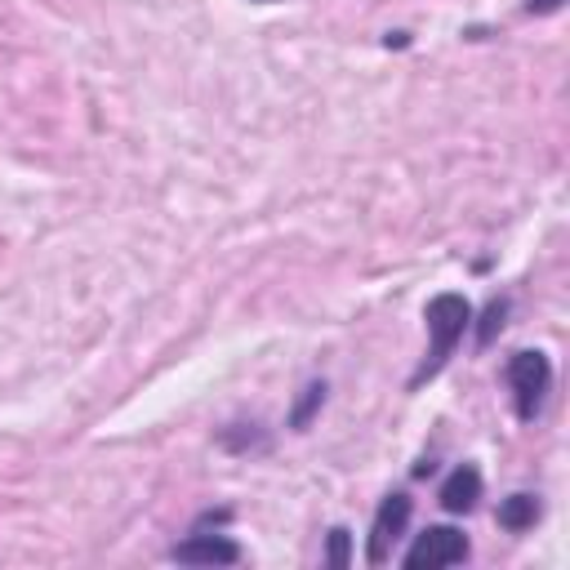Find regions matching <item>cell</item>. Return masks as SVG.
<instances>
[{"label": "cell", "instance_id": "1", "mask_svg": "<svg viewBox=\"0 0 570 570\" xmlns=\"http://www.w3.org/2000/svg\"><path fill=\"white\" fill-rule=\"evenodd\" d=\"M472 303L463 298V294H454V289H441V294H432L428 298V307H423V321H428V352H423V361L414 365V374H410V392H419L428 379H436L441 370H445V361L454 356V347L463 343V334L472 330Z\"/></svg>", "mask_w": 570, "mask_h": 570}, {"label": "cell", "instance_id": "2", "mask_svg": "<svg viewBox=\"0 0 570 570\" xmlns=\"http://www.w3.org/2000/svg\"><path fill=\"white\" fill-rule=\"evenodd\" d=\"M503 379H508V392H512V410L521 423H534L548 392H552V361L539 352V347H521L508 356L503 365Z\"/></svg>", "mask_w": 570, "mask_h": 570}, {"label": "cell", "instance_id": "3", "mask_svg": "<svg viewBox=\"0 0 570 570\" xmlns=\"http://www.w3.org/2000/svg\"><path fill=\"white\" fill-rule=\"evenodd\" d=\"M468 557H472V543H468L463 530H454V525H428V530L414 534V543L405 548L401 566L405 570H436V566H459Z\"/></svg>", "mask_w": 570, "mask_h": 570}, {"label": "cell", "instance_id": "4", "mask_svg": "<svg viewBox=\"0 0 570 570\" xmlns=\"http://www.w3.org/2000/svg\"><path fill=\"white\" fill-rule=\"evenodd\" d=\"M410 512H414V499H410L405 490H392V494L379 499L374 521H370V539H365V561H370V566H383V561L392 557V543L405 534Z\"/></svg>", "mask_w": 570, "mask_h": 570}, {"label": "cell", "instance_id": "5", "mask_svg": "<svg viewBox=\"0 0 570 570\" xmlns=\"http://www.w3.org/2000/svg\"><path fill=\"white\" fill-rule=\"evenodd\" d=\"M240 557H245L240 543L209 525H191L187 539H178L169 548V561H178V566H236Z\"/></svg>", "mask_w": 570, "mask_h": 570}, {"label": "cell", "instance_id": "6", "mask_svg": "<svg viewBox=\"0 0 570 570\" xmlns=\"http://www.w3.org/2000/svg\"><path fill=\"white\" fill-rule=\"evenodd\" d=\"M476 499H481V468H476V463H459V468L441 481V490H436V503H441V512H450V517L472 512Z\"/></svg>", "mask_w": 570, "mask_h": 570}, {"label": "cell", "instance_id": "7", "mask_svg": "<svg viewBox=\"0 0 570 570\" xmlns=\"http://www.w3.org/2000/svg\"><path fill=\"white\" fill-rule=\"evenodd\" d=\"M539 517H543V503H539V494H525V490L499 499V512H494V521H499L508 534H525V530H534Z\"/></svg>", "mask_w": 570, "mask_h": 570}, {"label": "cell", "instance_id": "8", "mask_svg": "<svg viewBox=\"0 0 570 570\" xmlns=\"http://www.w3.org/2000/svg\"><path fill=\"white\" fill-rule=\"evenodd\" d=\"M218 445L227 450V454H267L272 450V436H267V428L263 423H227L223 432H218Z\"/></svg>", "mask_w": 570, "mask_h": 570}, {"label": "cell", "instance_id": "9", "mask_svg": "<svg viewBox=\"0 0 570 570\" xmlns=\"http://www.w3.org/2000/svg\"><path fill=\"white\" fill-rule=\"evenodd\" d=\"M325 392H330V387H325V379L303 383V392H298V401L289 405V419H285V423H289L294 432H307V428H312V419H316V414H321V405H325Z\"/></svg>", "mask_w": 570, "mask_h": 570}, {"label": "cell", "instance_id": "10", "mask_svg": "<svg viewBox=\"0 0 570 570\" xmlns=\"http://www.w3.org/2000/svg\"><path fill=\"white\" fill-rule=\"evenodd\" d=\"M508 294H499V298H490L485 307H481V321H476V347H490L494 338H499V330H503V321H508Z\"/></svg>", "mask_w": 570, "mask_h": 570}, {"label": "cell", "instance_id": "11", "mask_svg": "<svg viewBox=\"0 0 570 570\" xmlns=\"http://www.w3.org/2000/svg\"><path fill=\"white\" fill-rule=\"evenodd\" d=\"M325 566H334V570H343L347 561H352V530L347 525H334L330 534H325V557H321Z\"/></svg>", "mask_w": 570, "mask_h": 570}, {"label": "cell", "instance_id": "12", "mask_svg": "<svg viewBox=\"0 0 570 570\" xmlns=\"http://www.w3.org/2000/svg\"><path fill=\"white\" fill-rule=\"evenodd\" d=\"M566 0H525V13H534V18H548V13H557Z\"/></svg>", "mask_w": 570, "mask_h": 570}, {"label": "cell", "instance_id": "13", "mask_svg": "<svg viewBox=\"0 0 570 570\" xmlns=\"http://www.w3.org/2000/svg\"><path fill=\"white\" fill-rule=\"evenodd\" d=\"M254 4H276V0H254Z\"/></svg>", "mask_w": 570, "mask_h": 570}]
</instances>
